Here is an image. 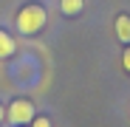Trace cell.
Listing matches in <instances>:
<instances>
[{"instance_id":"obj_1","label":"cell","mask_w":130,"mask_h":127,"mask_svg":"<svg viewBox=\"0 0 130 127\" xmlns=\"http://www.w3.org/2000/svg\"><path fill=\"white\" fill-rule=\"evenodd\" d=\"M45 23H48V14H45V9H42L40 3H26L23 9L17 11V31L20 34H40L42 28H45Z\"/></svg>"},{"instance_id":"obj_2","label":"cell","mask_w":130,"mask_h":127,"mask_svg":"<svg viewBox=\"0 0 130 127\" xmlns=\"http://www.w3.org/2000/svg\"><path fill=\"white\" fill-rule=\"evenodd\" d=\"M6 116H9V121H11V124H28V121L34 119V107H31V102L17 99V102H11V104H9Z\"/></svg>"},{"instance_id":"obj_3","label":"cell","mask_w":130,"mask_h":127,"mask_svg":"<svg viewBox=\"0 0 130 127\" xmlns=\"http://www.w3.org/2000/svg\"><path fill=\"white\" fill-rule=\"evenodd\" d=\"M113 28H116V37L122 42H130V14H119L113 20Z\"/></svg>"},{"instance_id":"obj_4","label":"cell","mask_w":130,"mask_h":127,"mask_svg":"<svg viewBox=\"0 0 130 127\" xmlns=\"http://www.w3.org/2000/svg\"><path fill=\"white\" fill-rule=\"evenodd\" d=\"M14 40H11V34H6L3 28H0V59H9L11 54H14Z\"/></svg>"},{"instance_id":"obj_5","label":"cell","mask_w":130,"mask_h":127,"mask_svg":"<svg viewBox=\"0 0 130 127\" xmlns=\"http://www.w3.org/2000/svg\"><path fill=\"white\" fill-rule=\"evenodd\" d=\"M59 9H62L65 17H76L85 9V0H59Z\"/></svg>"},{"instance_id":"obj_6","label":"cell","mask_w":130,"mask_h":127,"mask_svg":"<svg viewBox=\"0 0 130 127\" xmlns=\"http://www.w3.org/2000/svg\"><path fill=\"white\" fill-rule=\"evenodd\" d=\"M122 68L130 74V45H127V48H124V54H122Z\"/></svg>"},{"instance_id":"obj_7","label":"cell","mask_w":130,"mask_h":127,"mask_svg":"<svg viewBox=\"0 0 130 127\" xmlns=\"http://www.w3.org/2000/svg\"><path fill=\"white\" fill-rule=\"evenodd\" d=\"M34 121V127H51V121L45 119V116H37V119H31Z\"/></svg>"},{"instance_id":"obj_8","label":"cell","mask_w":130,"mask_h":127,"mask_svg":"<svg viewBox=\"0 0 130 127\" xmlns=\"http://www.w3.org/2000/svg\"><path fill=\"white\" fill-rule=\"evenodd\" d=\"M6 119V110H3V104H0V121H3Z\"/></svg>"}]
</instances>
